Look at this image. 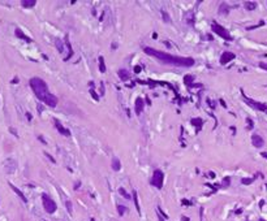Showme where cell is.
<instances>
[{
	"mask_svg": "<svg viewBox=\"0 0 267 221\" xmlns=\"http://www.w3.org/2000/svg\"><path fill=\"white\" fill-rule=\"evenodd\" d=\"M145 53L150 55V56H154L155 59H158L163 64H170V65H173V66H185V68H189V66L194 65V60L192 57L173 56V55H171V53L156 51V49L151 48V47H146Z\"/></svg>",
	"mask_w": 267,
	"mask_h": 221,
	"instance_id": "1",
	"label": "cell"
},
{
	"mask_svg": "<svg viewBox=\"0 0 267 221\" xmlns=\"http://www.w3.org/2000/svg\"><path fill=\"white\" fill-rule=\"evenodd\" d=\"M29 83H30V87L33 88V91H34L35 96L39 99L41 102H43L45 104H47L48 107H52V108L57 106V98L48 91L46 82L42 78L34 77V78L30 79Z\"/></svg>",
	"mask_w": 267,
	"mask_h": 221,
	"instance_id": "2",
	"label": "cell"
},
{
	"mask_svg": "<svg viewBox=\"0 0 267 221\" xmlns=\"http://www.w3.org/2000/svg\"><path fill=\"white\" fill-rule=\"evenodd\" d=\"M42 203H43V208L46 209L47 213H53L57 209L55 200H52L47 194H42Z\"/></svg>",
	"mask_w": 267,
	"mask_h": 221,
	"instance_id": "3",
	"label": "cell"
},
{
	"mask_svg": "<svg viewBox=\"0 0 267 221\" xmlns=\"http://www.w3.org/2000/svg\"><path fill=\"white\" fill-rule=\"evenodd\" d=\"M163 182H164V173H163L160 169L154 170L152 180H151V185H154L155 187H158V189H162V187H163Z\"/></svg>",
	"mask_w": 267,
	"mask_h": 221,
	"instance_id": "4",
	"label": "cell"
},
{
	"mask_svg": "<svg viewBox=\"0 0 267 221\" xmlns=\"http://www.w3.org/2000/svg\"><path fill=\"white\" fill-rule=\"evenodd\" d=\"M242 96H244V99H245V103L249 104V106L252 107V108L257 109V110H262V112H267V104L259 103V102H254L253 99L246 98V96H245V94H244V91H242Z\"/></svg>",
	"mask_w": 267,
	"mask_h": 221,
	"instance_id": "5",
	"label": "cell"
},
{
	"mask_svg": "<svg viewBox=\"0 0 267 221\" xmlns=\"http://www.w3.org/2000/svg\"><path fill=\"white\" fill-rule=\"evenodd\" d=\"M212 31L216 33V34L219 35V37H222L223 39H226V41H232V37L228 34V31H227L223 26H220V25L212 24Z\"/></svg>",
	"mask_w": 267,
	"mask_h": 221,
	"instance_id": "6",
	"label": "cell"
},
{
	"mask_svg": "<svg viewBox=\"0 0 267 221\" xmlns=\"http://www.w3.org/2000/svg\"><path fill=\"white\" fill-rule=\"evenodd\" d=\"M235 57H236L235 53L227 51V52H224V53H223L222 56H220V64H222V65H226V64H228L230 61H232V60L235 59Z\"/></svg>",
	"mask_w": 267,
	"mask_h": 221,
	"instance_id": "7",
	"label": "cell"
},
{
	"mask_svg": "<svg viewBox=\"0 0 267 221\" xmlns=\"http://www.w3.org/2000/svg\"><path fill=\"white\" fill-rule=\"evenodd\" d=\"M252 142H253V146H254V147H257V148L263 147V145H265L263 138L261 137V135H258V134H254V135L252 137Z\"/></svg>",
	"mask_w": 267,
	"mask_h": 221,
	"instance_id": "8",
	"label": "cell"
},
{
	"mask_svg": "<svg viewBox=\"0 0 267 221\" xmlns=\"http://www.w3.org/2000/svg\"><path fill=\"white\" fill-rule=\"evenodd\" d=\"M143 107H145L143 100H142L141 98H137V100H135V103H134V110H135V113L141 114V112L143 110Z\"/></svg>",
	"mask_w": 267,
	"mask_h": 221,
	"instance_id": "9",
	"label": "cell"
},
{
	"mask_svg": "<svg viewBox=\"0 0 267 221\" xmlns=\"http://www.w3.org/2000/svg\"><path fill=\"white\" fill-rule=\"evenodd\" d=\"M55 126H56V129L59 130L60 134H63V135H65V137H69V135H70V131H69L68 129H65L64 126H63L61 124H60L57 120H55Z\"/></svg>",
	"mask_w": 267,
	"mask_h": 221,
	"instance_id": "10",
	"label": "cell"
},
{
	"mask_svg": "<svg viewBox=\"0 0 267 221\" xmlns=\"http://www.w3.org/2000/svg\"><path fill=\"white\" fill-rule=\"evenodd\" d=\"M9 186L12 187V190H13V191H14L16 194H17V195H18L20 198H21V200H22L24 203H28V199H26V196H25V195L22 194V191H21V190H18L17 187H16V186H14L13 184H10V182H9Z\"/></svg>",
	"mask_w": 267,
	"mask_h": 221,
	"instance_id": "11",
	"label": "cell"
},
{
	"mask_svg": "<svg viewBox=\"0 0 267 221\" xmlns=\"http://www.w3.org/2000/svg\"><path fill=\"white\" fill-rule=\"evenodd\" d=\"M14 34H16V37H17V38H20V39H24V41H26V42H31L30 38H29L28 35H25L24 33H22V30L18 29V27L14 30Z\"/></svg>",
	"mask_w": 267,
	"mask_h": 221,
	"instance_id": "12",
	"label": "cell"
},
{
	"mask_svg": "<svg viewBox=\"0 0 267 221\" xmlns=\"http://www.w3.org/2000/svg\"><path fill=\"white\" fill-rule=\"evenodd\" d=\"M117 74H119V77H120V79H123V81H127V79L130 78V73H129L127 69H120V70L117 72Z\"/></svg>",
	"mask_w": 267,
	"mask_h": 221,
	"instance_id": "13",
	"label": "cell"
},
{
	"mask_svg": "<svg viewBox=\"0 0 267 221\" xmlns=\"http://www.w3.org/2000/svg\"><path fill=\"white\" fill-rule=\"evenodd\" d=\"M35 4H37L35 0H22V2H21V5H22L24 8H33Z\"/></svg>",
	"mask_w": 267,
	"mask_h": 221,
	"instance_id": "14",
	"label": "cell"
},
{
	"mask_svg": "<svg viewBox=\"0 0 267 221\" xmlns=\"http://www.w3.org/2000/svg\"><path fill=\"white\" fill-rule=\"evenodd\" d=\"M120 168H121V163H120V160L117 157H113L112 159V169L113 170H120Z\"/></svg>",
	"mask_w": 267,
	"mask_h": 221,
	"instance_id": "15",
	"label": "cell"
},
{
	"mask_svg": "<svg viewBox=\"0 0 267 221\" xmlns=\"http://www.w3.org/2000/svg\"><path fill=\"white\" fill-rule=\"evenodd\" d=\"M65 43H67V46H68V48H69V53H68V56L64 59L65 61H67V60H69V59H70V56H72V55H73V49H72V46H70V43H69V41H68V38H67V39H65Z\"/></svg>",
	"mask_w": 267,
	"mask_h": 221,
	"instance_id": "16",
	"label": "cell"
},
{
	"mask_svg": "<svg viewBox=\"0 0 267 221\" xmlns=\"http://www.w3.org/2000/svg\"><path fill=\"white\" fill-rule=\"evenodd\" d=\"M133 199H134V204H135V208H137V212L141 215V208H139L138 198H137V192H135V191H133Z\"/></svg>",
	"mask_w": 267,
	"mask_h": 221,
	"instance_id": "17",
	"label": "cell"
},
{
	"mask_svg": "<svg viewBox=\"0 0 267 221\" xmlns=\"http://www.w3.org/2000/svg\"><path fill=\"white\" fill-rule=\"evenodd\" d=\"M99 70L104 73L106 72V65H104V60H103V56H99Z\"/></svg>",
	"mask_w": 267,
	"mask_h": 221,
	"instance_id": "18",
	"label": "cell"
},
{
	"mask_svg": "<svg viewBox=\"0 0 267 221\" xmlns=\"http://www.w3.org/2000/svg\"><path fill=\"white\" fill-rule=\"evenodd\" d=\"M192 124L195 125V126L198 125V130H201V128H202V120H201V118H193L192 120Z\"/></svg>",
	"mask_w": 267,
	"mask_h": 221,
	"instance_id": "19",
	"label": "cell"
},
{
	"mask_svg": "<svg viewBox=\"0 0 267 221\" xmlns=\"http://www.w3.org/2000/svg\"><path fill=\"white\" fill-rule=\"evenodd\" d=\"M219 12H220V13H223V14H227L228 12H230V9H228V7H227V5H226L224 3H223V4L220 5V8H219Z\"/></svg>",
	"mask_w": 267,
	"mask_h": 221,
	"instance_id": "20",
	"label": "cell"
},
{
	"mask_svg": "<svg viewBox=\"0 0 267 221\" xmlns=\"http://www.w3.org/2000/svg\"><path fill=\"white\" fill-rule=\"evenodd\" d=\"M55 43H56V48H57V51H59V52H63V51H64V46H63L61 41H60V39H56Z\"/></svg>",
	"mask_w": 267,
	"mask_h": 221,
	"instance_id": "21",
	"label": "cell"
},
{
	"mask_svg": "<svg viewBox=\"0 0 267 221\" xmlns=\"http://www.w3.org/2000/svg\"><path fill=\"white\" fill-rule=\"evenodd\" d=\"M245 5H246V9H250V10H253V9H255V7H257V3H252V2H246L245 3Z\"/></svg>",
	"mask_w": 267,
	"mask_h": 221,
	"instance_id": "22",
	"label": "cell"
},
{
	"mask_svg": "<svg viewBox=\"0 0 267 221\" xmlns=\"http://www.w3.org/2000/svg\"><path fill=\"white\" fill-rule=\"evenodd\" d=\"M117 212H119L120 216H123V215L127 212V207H124V206H117Z\"/></svg>",
	"mask_w": 267,
	"mask_h": 221,
	"instance_id": "23",
	"label": "cell"
},
{
	"mask_svg": "<svg viewBox=\"0 0 267 221\" xmlns=\"http://www.w3.org/2000/svg\"><path fill=\"white\" fill-rule=\"evenodd\" d=\"M65 206H67V209H68V212H69V213H72V211H73V206H72V202H70V200H67V202H65Z\"/></svg>",
	"mask_w": 267,
	"mask_h": 221,
	"instance_id": "24",
	"label": "cell"
},
{
	"mask_svg": "<svg viewBox=\"0 0 267 221\" xmlns=\"http://www.w3.org/2000/svg\"><path fill=\"white\" fill-rule=\"evenodd\" d=\"M185 83L187 85H192V82H193V76H185Z\"/></svg>",
	"mask_w": 267,
	"mask_h": 221,
	"instance_id": "25",
	"label": "cell"
},
{
	"mask_svg": "<svg viewBox=\"0 0 267 221\" xmlns=\"http://www.w3.org/2000/svg\"><path fill=\"white\" fill-rule=\"evenodd\" d=\"M162 14H163V20H164L166 22H170L171 20H170V16H168V13L167 12H164V10H162Z\"/></svg>",
	"mask_w": 267,
	"mask_h": 221,
	"instance_id": "26",
	"label": "cell"
},
{
	"mask_svg": "<svg viewBox=\"0 0 267 221\" xmlns=\"http://www.w3.org/2000/svg\"><path fill=\"white\" fill-rule=\"evenodd\" d=\"M185 17H187V18L189 20V22H190V24H192V22H193V12H189V13H187V14H185ZM187 18H185V20H187Z\"/></svg>",
	"mask_w": 267,
	"mask_h": 221,
	"instance_id": "27",
	"label": "cell"
},
{
	"mask_svg": "<svg viewBox=\"0 0 267 221\" xmlns=\"http://www.w3.org/2000/svg\"><path fill=\"white\" fill-rule=\"evenodd\" d=\"M119 191H120V194H121L123 196H125L127 199H129V198H130V196H129V195L127 194V191H125V190L123 189V187H120V189H119Z\"/></svg>",
	"mask_w": 267,
	"mask_h": 221,
	"instance_id": "28",
	"label": "cell"
},
{
	"mask_svg": "<svg viewBox=\"0 0 267 221\" xmlns=\"http://www.w3.org/2000/svg\"><path fill=\"white\" fill-rule=\"evenodd\" d=\"M253 181H254L253 178H242V181H241V182H242L244 185H249V184H252Z\"/></svg>",
	"mask_w": 267,
	"mask_h": 221,
	"instance_id": "29",
	"label": "cell"
},
{
	"mask_svg": "<svg viewBox=\"0 0 267 221\" xmlns=\"http://www.w3.org/2000/svg\"><path fill=\"white\" fill-rule=\"evenodd\" d=\"M90 94H91V96H94V99H95V100H99V96L96 95V92H95L94 90H92V88L90 90Z\"/></svg>",
	"mask_w": 267,
	"mask_h": 221,
	"instance_id": "30",
	"label": "cell"
},
{
	"mask_svg": "<svg viewBox=\"0 0 267 221\" xmlns=\"http://www.w3.org/2000/svg\"><path fill=\"white\" fill-rule=\"evenodd\" d=\"M259 68L267 70V63H259Z\"/></svg>",
	"mask_w": 267,
	"mask_h": 221,
	"instance_id": "31",
	"label": "cell"
},
{
	"mask_svg": "<svg viewBox=\"0 0 267 221\" xmlns=\"http://www.w3.org/2000/svg\"><path fill=\"white\" fill-rule=\"evenodd\" d=\"M46 156H47L48 159H50V160H51V161H52V163H56V161H55V159H53V157L51 156V155H50V153H47V152H46Z\"/></svg>",
	"mask_w": 267,
	"mask_h": 221,
	"instance_id": "32",
	"label": "cell"
},
{
	"mask_svg": "<svg viewBox=\"0 0 267 221\" xmlns=\"http://www.w3.org/2000/svg\"><path fill=\"white\" fill-rule=\"evenodd\" d=\"M134 72H135V73H139V72H141V66H135Z\"/></svg>",
	"mask_w": 267,
	"mask_h": 221,
	"instance_id": "33",
	"label": "cell"
},
{
	"mask_svg": "<svg viewBox=\"0 0 267 221\" xmlns=\"http://www.w3.org/2000/svg\"><path fill=\"white\" fill-rule=\"evenodd\" d=\"M183 221H189V219H185V217H183Z\"/></svg>",
	"mask_w": 267,
	"mask_h": 221,
	"instance_id": "34",
	"label": "cell"
},
{
	"mask_svg": "<svg viewBox=\"0 0 267 221\" xmlns=\"http://www.w3.org/2000/svg\"><path fill=\"white\" fill-rule=\"evenodd\" d=\"M159 220H160V221H164V220H163V219L160 217V215H159Z\"/></svg>",
	"mask_w": 267,
	"mask_h": 221,
	"instance_id": "35",
	"label": "cell"
},
{
	"mask_svg": "<svg viewBox=\"0 0 267 221\" xmlns=\"http://www.w3.org/2000/svg\"><path fill=\"white\" fill-rule=\"evenodd\" d=\"M259 221H266V220H263V219H261V220H259Z\"/></svg>",
	"mask_w": 267,
	"mask_h": 221,
	"instance_id": "36",
	"label": "cell"
},
{
	"mask_svg": "<svg viewBox=\"0 0 267 221\" xmlns=\"http://www.w3.org/2000/svg\"><path fill=\"white\" fill-rule=\"evenodd\" d=\"M91 221H95V220H94V219H91Z\"/></svg>",
	"mask_w": 267,
	"mask_h": 221,
	"instance_id": "37",
	"label": "cell"
}]
</instances>
